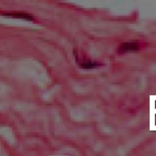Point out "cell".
<instances>
[{
	"instance_id": "obj_1",
	"label": "cell",
	"mask_w": 156,
	"mask_h": 156,
	"mask_svg": "<svg viewBox=\"0 0 156 156\" xmlns=\"http://www.w3.org/2000/svg\"><path fill=\"white\" fill-rule=\"evenodd\" d=\"M5 16H9L13 18H22L27 20H33V17L29 14L26 13H21V12H15V13H5L4 14Z\"/></svg>"
},
{
	"instance_id": "obj_2",
	"label": "cell",
	"mask_w": 156,
	"mask_h": 156,
	"mask_svg": "<svg viewBox=\"0 0 156 156\" xmlns=\"http://www.w3.org/2000/svg\"><path fill=\"white\" fill-rule=\"evenodd\" d=\"M99 65V63L98 62L95 61H84L81 63H80V66L81 68L84 69H91L94 68L96 66H98Z\"/></svg>"
},
{
	"instance_id": "obj_3",
	"label": "cell",
	"mask_w": 156,
	"mask_h": 156,
	"mask_svg": "<svg viewBox=\"0 0 156 156\" xmlns=\"http://www.w3.org/2000/svg\"><path fill=\"white\" fill-rule=\"evenodd\" d=\"M49 156H70V155H49Z\"/></svg>"
}]
</instances>
